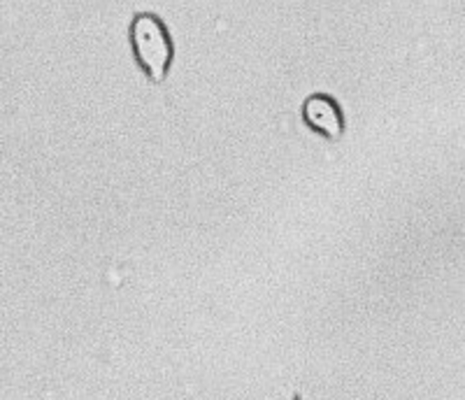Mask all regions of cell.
<instances>
[{
  "label": "cell",
  "instance_id": "2",
  "mask_svg": "<svg viewBox=\"0 0 465 400\" xmlns=\"http://www.w3.org/2000/svg\"><path fill=\"white\" fill-rule=\"evenodd\" d=\"M302 122L307 124V128H312L314 133L323 135L331 143H338L347 131L342 107L331 94L307 95L302 103Z\"/></svg>",
  "mask_w": 465,
  "mask_h": 400
},
{
  "label": "cell",
  "instance_id": "1",
  "mask_svg": "<svg viewBox=\"0 0 465 400\" xmlns=\"http://www.w3.org/2000/svg\"><path fill=\"white\" fill-rule=\"evenodd\" d=\"M133 56L152 85H161L173 68L174 43L168 26L153 12H138L128 26Z\"/></svg>",
  "mask_w": 465,
  "mask_h": 400
}]
</instances>
